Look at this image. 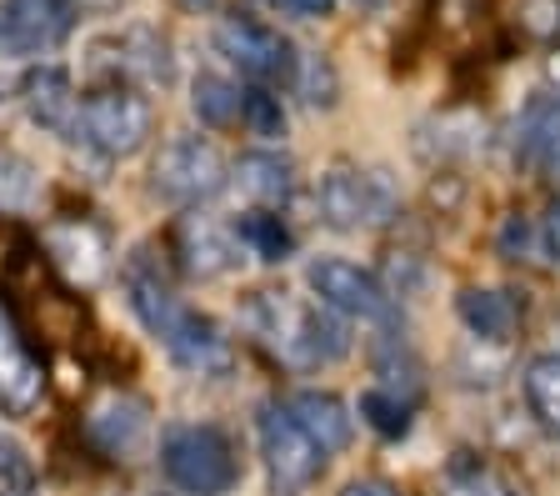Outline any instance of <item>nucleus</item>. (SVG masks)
Returning a JSON list of instances; mask_svg holds the SVG:
<instances>
[{"instance_id":"f257e3e1","label":"nucleus","mask_w":560,"mask_h":496,"mask_svg":"<svg viewBox=\"0 0 560 496\" xmlns=\"http://www.w3.org/2000/svg\"><path fill=\"white\" fill-rule=\"evenodd\" d=\"M120 291H126V307L136 311V321L145 326V336H151L186 377L215 381V377H231L235 371V342L225 336V326L175 296V286L165 281V272L151 261V251L126 256Z\"/></svg>"},{"instance_id":"f03ea898","label":"nucleus","mask_w":560,"mask_h":496,"mask_svg":"<svg viewBox=\"0 0 560 496\" xmlns=\"http://www.w3.org/2000/svg\"><path fill=\"white\" fill-rule=\"evenodd\" d=\"M241 326L266 346L276 361L295 371L336 367L350 351L346 316L326 311L320 301H301L291 291H250L241 301Z\"/></svg>"},{"instance_id":"7ed1b4c3","label":"nucleus","mask_w":560,"mask_h":496,"mask_svg":"<svg viewBox=\"0 0 560 496\" xmlns=\"http://www.w3.org/2000/svg\"><path fill=\"white\" fill-rule=\"evenodd\" d=\"M155 136V106L151 95L130 81H101L81 95V111H75V130L70 141L91 146L105 161H130L151 146Z\"/></svg>"},{"instance_id":"20e7f679","label":"nucleus","mask_w":560,"mask_h":496,"mask_svg":"<svg viewBox=\"0 0 560 496\" xmlns=\"http://www.w3.org/2000/svg\"><path fill=\"white\" fill-rule=\"evenodd\" d=\"M161 472L186 496H231L241 486V457L221 426L175 422L161 437Z\"/></svg>"},{"instance_id":"39448f33","label":"nucleus","mask_w":560,"mask_h":496,"mask_svg":"<svg viewBox=\"0 0 560 496\" xmlns=\"http://www.w3.org/2000/svg\"><path fill=\"white\" fill-rule=\"evenodd\" d=\"M225 186H231V165L206 136H171L151 165V191L180 211H200Z\"/></svg>"},{"instance_id":"423d86ee","label":"nucleus","mask_w":560,"mask_h":496,"mask_svg":"<svg viewBox=\"0 0 560 496\" xmlns=\"http://www.w3.org/2000/svg\"><path fill=\"white\" fill-rule=\"evenodd\" d=\"M256 441L260 461H266V482L270 496H301L320 482L326 472V451L305 437V426L285 412V402H266L256 412Z\"/></svg>"},{"instance_id":"0eeeda50","label":"nucleus","mask_w":560,"mask_h":496,"mask_svg":"<svg viewBox=\"0 0 560 496\" xmlns=\"http://www.w3.org/2000/svg\"><path fill=\"white\" fill-rule=\"evenodd\" d=\"M215 50L231 60L235 71L250 85H295V71H301V56L276 25L256 21V15H221L215 21Z\"/></svg>"},{"instance_id":"6e6552de","label":"nucleus","mask_w":560,"mask_h":496,"mask_svg":"<svg viewBox=\"0 0 560 496\" xmlns=\"http://www.w3.org/2000/svg\"><path fill=\"white\" fill-rule=\"evenodd\" d=\"M315 211L330 231H371L396 216V191L381 171H355V165H330L315 181Z\"/></svg>"},{"instance_id":"1a4fd4ad","label":"nucleus","mask_w":560,"mask_h":496,"mask_svg":"<svg viewBox=\"0 0 560 496\" xmlns=\"http://www.w3.org/2000/svg\"><path fill=\"white\" fill-rule=\"evenodd\" d=\"M305 281H311L320 307L346 321H390L396 316V296L381 286V276L346 256H315L311 266H305Z\"/></svg>"},{"instance_id":"9d476101","label":"nucleus","mask_w":560,"mask_h":496,"mask_svg":"<svg viewBox=\"0 0 560 496\" xmlns=\"http://www.w3.org/2000/svg\"><path fill=\"white\" fill-rule=\"evenodd\" d=\"M81 25L75 0H0V60L60 50Z\"/></svg>"},{"instance_id":"9b49d317","label":"nucleus","mask_w":560,"mask_h":496,"mask_svg":"<svg viewBox=\"0 0 560 496\" xmlns=\"http://www.w3.org/2000/svg\"><path fill=\"white\" fill-rule=\"evenodd\" d=\"M46 396V367L25 346L21 326L0 307V416H31Z\"/></svg>"},{"instance_id":"f8f14e48","label":"nucleus","mask_w":560,"mask_h":496,"mask_svg":"<svg viewBox=\"0 0 560 496\" xmlns=\"http://www.w3.org/2000/svg\"><path fill=\"white\" fill-rule=\"evenodd\" d=\"M175 251H180V261H186V272L196 281H221L245 256L231 226H215L210 216H196V211L175 226Z\"/></svg>"},{"instance_id":"ddd939ff","label":"nucleus","mask_w":560,"mask_h":496,"mask_svg":"<svg viewBox=\"0 0 560 496\" xmlns=\"http://www.w3.org/2000/svg\"><path fill=\"white\" fill-rule=\"evenodd\" d=\"M116 56H110V76L105 81H130V85H171L175 76V56L171 41L155 31V25H126L116 41Z\"/></svg>"},{"instance_id":"4468645a","label":"nucleus","mask_w":560,"mask_h":496,"mask_svg":"<svg viewBox=\"0 0 560 496\" xmlns=\"http://www.w3.org/2000/svg\"><path fill=\"white\" fill-rule=\"evenodd\" d=\"M231 186L241 191L250 206H266V211H280V206L295 196V161L276 146H256V151H241L231 161Z\"/></svg>"},{"instance_id":"2eb2a0df","label":"nucleus","mask_w":560,"mask_h":496,"mask_svg":"<svg viewBox=\"0 0 560 496\" xmlns=\"http://www.w3.org/2000/svg\"><path fill=\"white\" fill-rule=\"evenodd\" d=\"M21 101H25V116H31L35 126L70 141L81 95H75V81H70L66 66H35V71L21 81Z\"/></svg>"},{"instance_id":"dca6fc26","label":"nucleus","mask_w":560,"mask_h":496,"mask_svg":"<svg viewBox=\"0 0 560 496\" xmlns=\"http://www.w3.org/2000/svg\"><path fill=\"white\" fill-rule=\"evenodd\" d=\"M46 246H50V256H56V266L75 286H95L105 272H110V241H105L91 221L46 226Z\"/></svg>"},{"instance_id":"f3484780","label":"nucleus","mask_w":560,"mask_h":496,"mask_svg":"<svg viewBox=\"0 0 560 496\" xmlns=\"http://www.w3.org/2000/svg\"><path fill=\"white\" fill-rule=\"evenodd\" d=\"M285 412L305 426V437L326 451V457H336V451H346L355 441V416H350V406L340 402L336 391L305 387L295 396H285Z\"/></svg>"},{"instance_id":"a211bd4d","label":"nucleus","mask_w":560,"mask_h":496,"mask_svg":"<svg viewBox=\"0 0 560 496\" xmlns=\"http://www.w3.org/2000/svg\"><path fill=\"white\" fill-rule=\"evenodd\" d=\"M455 316L466 321V331L476 342H505L515 331V321H521V311L495 286H466V291L455 296Z\"/></svg>"},{"instance_id":"6ab92c4d","label":"nucleus","mask_w":560,"mask_h":496,"mask_svg":"<svg viewBox=\"0 0 560 496\" xmlns=\"http://www.w3.org/2000/svg\"><path fill=\"white\" fill-rule=\"evenodd\" d=\"M235 241H241L245 256L266 261V266H280V261L295 256V231L285 226V216L280 211H266V206H250V211L241 216V221L231 226Z\"/></svg>"},{"instance_id":"aec40b11","label":"nucleus","mask_w":560,"mask_h":496,"mask_svg":"<svg viewBox=\"0 0 560 496\" xmlns=\"http://www.w3.org/2000/svg\"><path fill=\"white\" fill-rule=\"evenodd\" d=\"M145 426H151L145 422V402H136V396H110L105 406L91 412V437L101 441L110 457H126V451L145 437Z\"/></svg>"},{"instance_id":"412c9836","label":"nucleus","mask_w":560,"mask_h":496,"mask_svg":"<svg viewBox=\"0 0 560 496\" xmlns=\"http://www.w3.org/2000/svg\"><path fill=\"white\" fill-rule=\"evenodd\" d=\"M241 95H245L241 81H231L221 71H200L190 81V111H196L200 126L231 130V126H241Z\"/></svg>"},{"instance_id":"4be33fe9","label":"nucleus","mask_w":560,"mask_h":496,"mask_svg":"<svg viewBox=\"0 0 560 496\" xmlns=\"http://www.w3.org/2000/svg\"><path fill=\"white\" fill-rule=\"evenodd\" d=\"M521 387H525V406H530L536 426L546 431V437L560 441V351L530 356Z\"/></svg>"},{"instance_id":"5701e85b","label":"nucleus","mask_w":560,"mask_h":496,"mask_svg":"<svg viewBox=\"0 0 560 496\" xmlns=\"http://www.w3.org/2000/svg\"><path fill=\"white\" fill-rule=\"evenodd\" d=\"M441 496H521L505 472H495L476 451H455L441 472Z\"/></svg>"},{"instance_id":"b1692460","label":"nucleus","mask_w":560,"mask_h":496,"mask_svg":"<svg viewBox=\"0 0 560 496\" xmlns=\"http://www.w3.org/2000/svg\"><path fill=\"white\" fill-rule=\"evenodd\" d=\"M355 416H361V422L371 426L375 437H385V441L410 437V402L400 396V391H390V387L361 391V402H355Z\"/></svg>"},{"instance_id":"393cba45","label":"nucleus","mask_w":560,"mask_h":496,"mask_svg":"<svg viewBox=\"0 0 560 496\" xmlns=\"http://www.w3.org/2000/svg\"><path fill=\"white\" fill-rule=\"evenodd\" d=\"M241 126L260 141H280L285 136V106H280V95L270 85H245L241 95Z\"/></svg>"},{"instance_id":"a878e982","label":"nucleus","mask_w":560,"mask_h":496,"mask_svg":"<svg viewBox=\"0 0 560 496\" xmlns=\"http://www.w3.org/2000/svg\"><path fill=\"white\" fill-rule=\"evenodd\" d=\"M35 492V461L21 437L0 426V496H31Z\"/></svg>"},{"instance_id":"bb28decb","label":"nucleus","mask_w":560,"mask_h":496,"mask_svg":"<svg viewBox=\"0 0 560 496\" xmlns=\"http://www.w3.org/2000/svg\"><path fill=\"white\" fill-rule=\"evenodd\" d=\"M31 201H35V165L0 146V216L25 211Z\"/></svg>"},{"instance_id":"cd10ccee","label":"nucleus","mask_w":560,"mask_h":496,"mask_svg":"<svg viewBox=\"0 0 560 496\" xmlns=\"http://www.w3.org/2000/svg\"><path fill=\"white\" fill-rule=\"evenodd\" d=\"M295 91H305V106L311 111H330L340 95L336 66L326 56H301V71H295Z\"/></svg>"},{"instance_id":"c85d7f7f","label":"nucleus","mask_w":560,"mask_h":496,"mask_svg":"<svg viewBox=\"0 0 560 496\" xmlns=\"http://www.w3.org/2000/svg\"><path fill=\"white\" fill-rule=\"evenodd\" d=\"M515 21H521V31L530 41H556L560 36V0H521Z\"/></svg>"},{"instance_id":"c756f323","label":"nucleus","mask_w":560,"mask_h":496,"mask_svg":"<svg viewBox=\"0 0 560 496\" xmlns=\"http://www.w3.org/2000/svg\"><path fill=\"white\" fill-rule=\"evenodd\" d=\"M270 5L285 11V15H295V21H330L340 0H270Z\"/></svg>"},{"instance_id":"7c9ffc66","label":"nucleus","mask_w":560,"mask_h":496,"mask_svg":"<svg viewBox=\"0 0 560 496\" xmlns=\"http://www.w3.org/2000/svg\"><path fill=\"white\" fill-rule=\"evenodd\" d=\"M540 246H546V256L560 266V196L546 206V216H540Z\"/></svg>"},{"instance_id":"2f4dec72","label":"nucleus","mask_w":560,"mask_h":496,"mask_svg":"<svg viewBox=\"0 0 560 496\" xmlns=\"http://www.w3.org/2000/svg\"><path fill=\"white\" fill-rule=\"evenodd\" d=\"M340 496H396V486H390V482H375V476H371V482H350Z\"/></svg>"},{"instance_id":"473e14b6","label":"nucleus","mask_w":560,"mask_h":496,"mask_svg":"<svg viewBox=\"0 0 560 496\" xmlns=\"http://www.w3.org/2000/svg\"><path fill=\"white\" fill-rule=\"evenodd\" d=\"M546 85L556 91V101H560V46H550V56H546Z\"/></svg>"},{"instance_id":"72a5a7b5","label":"nucleus","mask_w":560,"mask_h":496,"mask_svg":"<svg viewBox=\"0 0 560 496\" xmlns=\"http://www.w3.org/2000/svg\"><path fill=\"white\" fill-rule=\"evenodd\" d=\"M540 165H546V171H550V181H556V186H560V146H556V151H550Z\"/></svg>"},{"instance_id":"f704fd0d","label":"nucleus","mask_w":560,"mask_h":496,"mask_svg":"<svg viewBox=\"0 0 560 496\" xmlns=\"http://www.w3.org/2000/svg\"><path fill=\"white\" fill-rule=\"evenodd\" d=\"M180 5H186V11H206L210 0H180Z\"/></svg>"}]
</instances>
